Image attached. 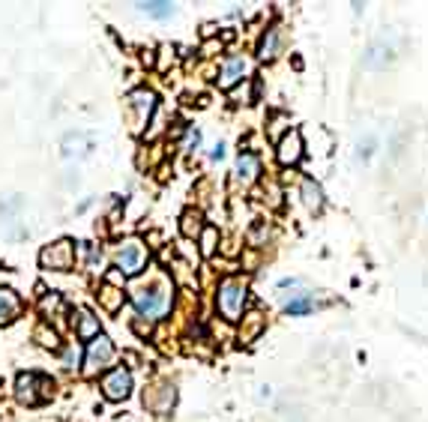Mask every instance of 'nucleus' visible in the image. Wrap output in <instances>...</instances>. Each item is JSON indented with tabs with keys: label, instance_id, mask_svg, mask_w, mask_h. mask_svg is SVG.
<instances>
[{
	"label": "nucleus",
	"instance_id": "0eeeda50",
	"mask_svg": "<svg viewBox=\"0 0 428 422\" xmlns=\"http://www.w3.org/2000/svg\"><path fill=\"white\" fill-rule=\"evenodd\" d=\"M111 360H114V344H111L108 336H96L93 341L87 344V353H84V372L87 374H99L105 372Z\"/></svg>",
	"mask_w": 428,
	"mask_h": 422
},
{
	"label": "nucleus",
	"instance_id": "5701e85b",
	"mask_svg": "<svg viewBox=\"0 0 428 422\" xmlns=\"http://www.w3.org/2000/svg\"><path fill=\"white\" fill-rule=\"evenodd\" d=\"M36 341L42 344V348H58V344H60L58 332L48 329V324H39V327H36Z\"/></svg>",
	"mask_w": 428,
	"mask_h": 422
},
{
	"label": "nucleus",
	"instance_id": "6ab92c4d",
	"mask_svg": "<svg viewBox=\"0 0 428 422\" xmlns=\"http://www.w3.org/2000/svg\"><path fill=\"white\" fill-rule=\"evenodd\" d=\"M387 63H389V48L384 46V42H375L366 54V66L368 69H384Z\"/></svg>",
	"mask_w": 428,
	"mask_h": 422
},
{
	"label": "nucleus",
	"instance_id": "f03ea898",
	"mask_svg": "<svg viewBox=\"0 0 428 422\" xmlns=\"http://www.w3.org/2000/svg\"><path fill=\"white\" fill-rule=\"evenodd\" d=\"M246 299H249V287H246L243 279H225L219 285V294H216L219 315L225 320H240L243 308H246Z\"/></svg>",
	"mask_w": 428,
	"mask_h": 422
},
{
	"label": "nucleus",
	"instance_id": "f257e3e1",
	"mask_svg": "<svg viewBox=\"0 0 428 422\" xmlns=\"http://www.w3.org/2000/svg\"><path fill=\"white\" fill-rule=\"evenodd\" d=\"M132 303L144 318H153V320L165 318L168 308H171V287L165 282H156L150 287H138V291L132 294Z\"/></svg>",
	"mask_w": 428,
	"mask_h": 422
},
{
	"label": "nucleus",
	"instance_id": "ddd939ff",
	"mask_svg": "<svg viewBox=\"0 0 428 422\" xmlns=\"http://www.w3.org/2000/svg\"><path fill=\"white\" fill-rule=\"evenodd\" d=\"M21 315V299L13 287H0V327L13 324V320Z\"/></svg>",
	"mask_w": 428,
	"mask_h": 422
},
{
	"label": "nucleus",
	"instance_id": "9d476101",
	"mask_svg": "<svg viewBox=\"0 0 428 422\" xmlns=\"http://www.w3.org/2000/svg\"><path fill=\"white\" fill-rule=\"evenodd\" d=\"M276 156L281 165H297L302 159V135L297 129H290L285 132V138L279 141V150H276Z\"/></svg>",
	"mask_w": 428,
	"mask_h": 422
},
{
	"label": "nucleus",
	"instance_id": "f3484780",
	"mask_svg": "<svg viewBox=\"0 0 428 422\" xmlns=\"http://www.w3.org/2000/svg\"><path fill=\"white\" fill-rule=\"evenodd\" d=\"M302 204H306L312 213H318V210L323 207V192L314 180H302Z\"/></svg>",
	"mask_w": 428,
	"mask_h": 422
},
{
	"label": "nucleus",
	"instance_id": "4468645a",
	"mask_svg": "<svg viewBox=\"0 0 428 422\" xmlns=\"http://www.w3.org/2000/svg\"><path fill=\"white\" fill-rule=\"evenodd\" d=\"M78 339H84V341H93L96 336H102L99 332V318L93 312H87V308H78Z\"/></svg>",
	"mask_w": 428,
	"mask_h": 422
},
{
	"label": "nucleus",
	"instance_id": "cd10ccee",
	"mask_svg": "<svg viewBox=\"0 0 428 422\" xmlns=\"http://www.w3.org/2000/svg\"><path fill=\"white\" fill-rule=\"evenodd\" d=\"M225 156V144H216V150H213V159H222Z\"/></svg>",
	"mask_w": 428,
	"mask_h": 422
},
{
	"label": "nucleus",
	"instance_id": "412c9836",
	"mask_svg": "<svg viewBox=\"0 0 428 422\" xmlns=\"http://www.w3.org/2000/svg\"><path fill=\"white\" fill-rule=\"evenodd\" d=\"M216 243H219V231L216 228L201 231V254H204V258H210V254L216 252Z\"/></svg>",
	"mask_w": 428,
	"mask_h": 422
},
{
	"label": "nucleus",
	"instance_id": "4be33fe9",
	"mask_svg": "<svg viewBox=\"0 0 428 422\" xmlns=\"http://www.w3.org/2000/svg\"><path fill=\"white\" fill-rule=\"evenodd\" d=\"M201 231H204V228H201V213H198V210H189V213L183 216V234L186 237H198Z\"/></svg>",
	"mask_w": 428,
	"mask_h": 422
},
{
	"label": "nucleus",
	"instance_id": "39448f33",
	"mask_svg": "<svg viewBox=\"0 0 428 422\" xmlns=\"http://www.w3.org/2000/svg\"><path fill=\"white\" fill-rule=\"evenodd\" d=\"M114 261H117V270L123 275H138L144 270V264H147V249H144L141 240L129 237V240H123L117 246Z\"/></svg>",
	"mask_w": 428,
	"mask_h": 422
},
{
	"label": "nucleus",
	"instance_id": "9b49d317",
	"mask_svg": "<svg viewBox=\"0 0 428 422\" xmlns=\"http://www.w3.org/2000/svg\"><path fill=\"white\" fill-rule=\"evenodd\" d=\"M258 177H261V159L255 153H240V159H236V180L243 186H252Z\"/></svg>",
	"mask_w": 428,
	"mask_h": 422
},
{
	"label": "nucleus",
	"instance_id": "dca6fc26",
	"mask_svg": "<svg viewBox=\"0 0 428 422\" xmlns=\"http://www.w3.org/2000/svg\"><path fill=\"white\" fill-rule=\"evenodd\" d=\"M261 332H264V318L261 315H246L243 318V329H240V341L243 344H252L258 336H261Z\"/></svg>",
	"mask_w": 428,
	"mask_h": 422
},
{
	"label": "nucleus",
	"instance_id": "f8f14e48",
	"mask_svg": "<svg viewBox=\"0 0 428 422\" xmlns=\"http://www.w3.org/2000/svg\"><path fill=\"white\" fill-rule=\"evenodd\" d=\"M281 48H285V30H281V27H269L264 33L258 54H261V60H276L279 54H281Z\"/></svg>",
	"mask_w": 428,
	"mask_h": 422
},
{
	"label": "nucleus",
	"instance_id": "a878e982",
	"mask_svg": "<svg viewBox=\"0 0 428 422\" xmlns=\"http://www.w3.org/2000/svg\"><path fill=\"white\" fill-rule=\"evenodd\" d=\"M96 266L102 270V252H99V249H90V270H96Z\"/></svg>",
	"mask_w": 428,
	"mask_h": 422
},
{
	"label": "nucleus",
	"instance_id": "6e6552de",
	"mask_svg": "<svg viewBox=\"0 0 428 422\" xmlns=\"http://www.w3.org/2000/svg\"><path fill=\"white\" fill-rule=\"evenodd\" d=\"M132 393V374L126 369H114L102 377V395L108 402H123Z\"/></svg>",
	"mask_w": 428,
	"mask_h": 422
},
{
	"label": "nucleus",
	"instance_id": "1a4fd4ad",
	"mask_svg": "<svg viewBox=\"0 0 428 422\" xmlns=\"http://www.w3.org/2000/svg\"><path fill=\"white\" fill-rule=\"evenodd\" d=\"M246 72H249V63H246V57H240V54H234V57H225L222 72H219V87L231 90L234 84H240L246 79Z\"/></svg>",
	"mask_w": 428,
	"mask_h": 422
},
{
	"label": "nucleus",
	"instance_id": "7ed1b4c3",
	"mask_svg": "<svg viewBox=\"0 0 428 422\" xmlns=\"http://www.w3.org/2000/svg\"><path fill=\"white\" fill-rule=\"evenodd\" d=\"M153 111H156V96L150 90H144V87L141 90H132L126 96V105H123V114H126L132 132H144V126L153 117Z\"/></svg>",
	"mask_w": 428,
	"mask_h": 422
},
{
	"label": "nucleus",
	"instance_id": "b1692460",
	"mask_svg": "<svg viewBox=\"0 0 428 422\" xmlns=\"http://www.w3.org/2000/svg\"><path fill=\"white\" fill-rule=\"evenodd\" d=\"M102 303H105L108 312H117V306L123 303V294L114 291V287H105V291H102Z\"/></svg>",
	"mask_w": 428,
	"mask_h": 422
},
{
	"label": "nucleus",
	"instance_id": "2eb2a0df",
	"mask_svg": "<svg viewBox=\"0 0 428 422\" xmlns=\"http://www.w3.org/2000/svg\"><path fill=\"white\" fill-rule=\"evenodd\" d=\"M87 150H90V141H87V135H81V132H72V135L63 138V156H66V159L84 156Z\"/></svg>",
	"mask_w": 428,
	"mask_h": 422
},
{
	"label": "nucleus",
	"instance_id": "393cba45",
	"mask_svg": "<svg viewBox=\"0 0 428 422\" xmlns=\"http://www.w3.org/2000/svg\"><path fill=\"white\" fill-rule=\"evenodd\" d=\"M198 144H201V135L195 129H189L186 132V141H183V150H198Z\"/></svg>",
	"mask_w": 428,
	"mask_h": 422
},
{
	"label": "nucleus",
	"instance_id": "aec40b11",
	"mask_svg": "<svg viewBox=\"0 0 428 422\" xmlns=\"http://www.w3.org/2000/svg\"><path fill=\"white\" fill-rule=\"evenodd\" d=\"M141 9L144 15H150V18H171L177 9H174V4H159V0H150V4H135Z\"/></svg>",
	"mask_w": 428,
	"mask_h": 422
},
{
	"label": "nucleus",
	"instance_id": "bb28decb",
	"mask_svg": "<svg viewBox=\"0 0 428 422\" xmlns=\"http://www.w3.org/2000/svg\"><path fill=\"white\" fill-rule=\"evenodd\" d=\"M78 357H81V350H78V348H72L69 353H66V369H75V365H78Z\"/></svg>",
	"mask_w": 428,
	"mask_h": 422
},
{
	"label": "nucleus",
	"instance_id": "a211bd4d",
	"mask_svg": "<svg viewBox=\"0 0 428 422\" xmlns=\"http://www.w3.org/2000/svg\"><path fill=\"white\" fill-rule=\"evenodd\" d=\"M285 312L288 315H309V312H314V297L312 294H297L294 299H288L285 303Z\"/></svg>",
	"mask_w": 428,
	"mask_h": 422
},
{
	"label": "nucleus",
	"instance_id": "423d86ee",
	"mask_svg": "<svg viewBox=\"0 0 428 422\" xmlns=\"http://www.w3.org/2000/svg\"><path fill=\"white\" fill-rule=\"evenodd\" d=\"M39 264L45 266V270H58V273L72 270V264H75V246H72L69 240H58V243H51V246H45V249H42Z\"/></svg>",
	"mask_w": 428,
	"mask_h": 422
},
{
	"label": "nucleus",
	"instance_id": "20e7f679",
	"mask_svg": "<svg viewBox=\"0 0 428 422\" xmlns=\"http://www.w3.org/2000/svg\"><path fill=\"white\" fill-rule=\"evenodd\" d=\"M54 390V383L48 381V377H42L36 372H27V374H18V381H15V398L21 404H39L45 402V398L51 395Z\"/></svg>",
	"mask_w": 428,
	"mask_h": 422
}]
</instances>
